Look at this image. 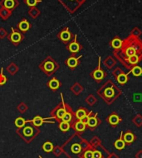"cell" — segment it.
<instances>
[{
	"mask_svg": "<svg viewBox=\"0 0 142 158\" xmlns=\"http://www.w3.org/2000/svg\"><path fill=\"white\" fill-rule=\"evenodd\" d=\"M39 68H41L46 75L51 76L57 70L58 65L52 57L49 56L43 61L41 65H39Z\"/></svg>",
	"mask_w": 142,
	"mask_h": 158,
	"instance_id": "obj_1",
	"label": "cell"
},
{
	"mask_svg": "<svg viewBox=\"0 0 142 158\" xmlns=\"http://www.w3.org/2000/svg\"><path fill=\"white\" fill-rule=\"evenodd\" d=\"M13 31H12V33L9 35V37H8V39L10 40V41L12 43H14L15 46H17L19 42H21L23 41V36L22 35V33L20 31H16L15 29H12Z\"/></svg>",
	"mask_w": 142,
	"mask_h": 158,
	"instance_id": "obj_2",
	"label": "cell"
},
{
	"mask_svg": "<svg viewBox=\"0 0 142 158\" xmlns=\"http://www.w3.org/2000/svg\"><path fill=\"white\" fill-rule=\"evenodd\" d=\"M66 112V107L65 106L60 107V105H59L58 108H57L54 111H52V115H54V117H56L57 118H58L60 120H62L63 115L65 114Z\"/></svg>",
	"mask_w": 142,
	"mask_h": 158,
	"instance_id": "obj_3",
	"label": "cell"
},
{
	"mask_svg": "<svg viewBox=\"0 0 142 158\" xmlns=\"http://www.w3.org/2000/svg\"><path fill=\"white\" fill-rule=\"evenodd\" d=\"M59 37L63 42H68L72 38V34L68 30V28H65L64 30L61 31L59 34Z\"/></svg>",
	"mask_w": 142,
	"mask_h": 158,
	"instance_id": "obj_4",
	"label": "cell"
},
{
	"mask_svg": "<svg viewBox=\"0 0 142 158\" xmlns=\"http://www.w3.org/2000/svg\"><path fill=\"white\" fill-rule=\"evenodd\" d=\"M48 85L49 88L52 89V90H57L61 86V83L59 82V80L57 78H52L48 83Z\"/></svg>",
	"mask_w": 142,
	"mask_h": 158,
	"instance_id": "obj_5",
	"label": "cell"
},
{
	"mask_svg": "<svg viewBox=\"0 0 142 158\" xmlns=\"http://www.w3.org/2000/svg\"><path fill=\"white\" fill-rule=\"evenodd\" d=\"M76 36L75 37V40L73 42H72L71 44L68 46V49H69V51L72 53H76V52H78L80 51V48H81V46H80V45L76 42Z\"/></svg>",
	"mask_w": 142,
	"mask_h": 158,
	"instance_id": "obj_6",
	"label": "cell"
},
{
	"mask_svg": "<svg viewBox=\"0 0 142 158\" xmlns=\"http://www.w3.org/2000/svg\"><path fill=\"white\" fill-rule=\"evenodd\" d=\"M79 58L80 57L76 58V57H73V56H72V57H70V58L66 61V64L69 66L70 68L73 69V68H75L76 65H78V60H79Z\"/></svg>",
	"mask_w": 142,
	"mask_h": 158,
	"instance_id": "obj_7",
	"label": "cell"
},
{
	"mask_svg": "<svg viewBox=\"0 0 142 158\" xmlns=\"http://www.w3.org/2000/svg\"><path fill=\"white\" fill-rule=\"evenodd\" d=\"M17 27H18V28L20 29V31H27L28 29L30 28V24H29V22H28V21L23 19L22 22H20V23L18 24Z\"/></svg>",
	"mask_w": 142,
	"mask_h": 158,
	"instance_id": "obj_8",
	"label": "cell"
},
{
	"mask_svg": "<svg viewBox=\"0 0 142 158\" xmlns=\"http://www.w3.org/2000/svg\"><path fill=\"white\" fill-rule=\"evenodd\" d=\"M46 118H42V117H40V116H36V117L31 121L32 123L33 124L34 126H37V127H39V126H41L43 123H45V122H48L47 120H45Z\"/></svg>",
	"mask_w": 142,
	"mask_h": 158,
	"instance_id": "obj_9",
	"label": "cell"
},
{
	"mask_svg": "<svg viewBox=\"0 0 142 158\" xmlns=\"http://www.w3.org/2000/svg\"><path fill=\"white\" fill-rule=\"evenodd\" d=\"M86 125H87V124H85L84 123H82V121L79 120L78 122H76V124H75L74 127H75V129H76V131H78V132H82V131L85 130Z\"/></svg>",
	"mask_w": 142,
	"mask_h": 158,
	"instance_id": "obj_10",
	"label": "cell"
},
{
	"mask_svg": "<svg viewBox=\"0 0 142 158\" xmlns=\"http://www.w3.org/2000/svg\"><path fill=\"white\" fill-rule=\"evenodd\" d=\"M59 128L63 132H66V131L69 130L70 128V124L67 123V122H64V121H62L60 124H59Z\"/></svg>",
	"mask_w": 142,
	"mask_h": 158,
	"instance_id": "obj_11",
	"label": "cell"
},
{
	"mask_svg": "<svg viewBox=\"0 0 142 158\" xmlns=\"http://www.w3.org/2000/svg\"><path fill=\"white\" fill-rule=\"evenodd\" d=\"M87 112H86V110L83 109H80L76 112V117L81 120L82 118H84L85 116H87Z\"/></svg>",
	"mask_w": 142,
	"mask_h": 158,
	"instance_id": "obj_12",
	"label": "cell"
},
{
	"mask_svg": "<svg viewBox=\"0 0 142 158\" xmlns=\"http://www.w3.org/2000/svg\"><path fill=\"white\" fill-rule=\"evenodd\" d=\"M111 46L116 49L121 48V46H122V41L119 38H115L114 40L111 41Z\"/></svg>",
	"mask_w": 142,
	"mask_h": 158,
	"instance_id": "obj_13",
	"label": "cell"
},
{
	"mask_svg": "<svg viewBox=\"0 0 142 158\" xmlns=\"http://www.w3.org/2000/svg\"><path fill=\"white\" fill-rule=\"evenodd\" d=\"M120 120H121L120 118L118 117L117 115H116V114H113V115H111V117L109 118V122L112 125H116L120 122Z\"/></svg>",
	"mask_w": 142,
	"mask_h": 158,
	"instance_id": "obj_14",
	"label": "cell"
},
{
	"mask_svg": "<svg viewBox=\"0 0 142 158\" xmlns=\"http://www.w3.org/2000/svg\"><path fill=\"white\" fill-rule=\"evenodd\" d=\"M73 119V114L71 112H68L66 111L65 114L63 115V118H62V121H64V122H67V123H70Z\"/></svg>",
	"mask_w": 142,
	"mask_h": 158,
	"instance_id": "obj_15",
	"label": "cell"
},
{
	"mask_svg": "<svg viewBox=\"0 0 142 158\" xmlns=\"http://www.w3.org/2000/svg\"><path fill=\"white\" fill-rule=\"evenodd\" d=\"M26 124V120L23 118H17V119L15 120V125L17 127H23Z\"/></svg>",
	"mask_w": 142,
	"mask_h": 158,
	"instance_id": "obj_16",
	"label": "cell"
},
{
	"mask_svg": "<svg viewBox=\"0 0 142 158\" xmlns=\"http://www.w3.org/2000/svg\"><path fill=\"white\" fill-rule=\"evenodd\" d=\"M93 76L96 79H101L104 76V73H103V71H101L100 69H98L94 71Z\"/></svg>",
	"mask_w": 142,
	"mask_h": 158,
	"instance_id": "obj_17",
	"label": "cell"
},
{
	"mask_svg": "<svg viewBox=\"0 0 142 158\" xmlns=\"http://www.w3.org/2000/svg\"><path fill=\"white\" fill-rule=\"evenodd\" d=\"M97 119L96 117H91L89 118L88 119V122H87V125L91 127H94L97 126Z\"/></svg>",
	"mask_w": 142,
	"mask_h": 158,
	"instance_id": "obj_18",
	"label": "cell"
},
{
	"mask_svg": "<svg viewBox=\"0 0 142 158\" xmlns=\"http://www.w3.org/2000/svg\"><path fill=\"white\" fill-rule=\"evenodd\" d=\"M124 141L125 142H132L134 141V135L131 133H127L125 134V136H124Z\"/></svg>",
	"mask_w": 142,
	"mask_h": 158,
	"instance_id": "obj_19",
	"label": "cell"
},
{
	"mask_svg": "<svg viewBox=\"0 0 142 158\" xmlns=\"http://www.w3.org/2000/svg\"><path fill=\"white\" fill-rule=\"evenodd\" d=\"M42 148H43V150L47 152H50V151H52V149H53V145L51 143V142H45L43 146H42Z\"/></svg>",
	"mask_w": 142,
	"mask_h": 158,
	"instance_id": "obj_20",
	"label": "cell"
},
{
	"mask_svg": "<svg viewBox=\"0 0 142 158\" xmlns=\"http://www.w3.org/2000/svg\"><path fill=\"white\" fill-rule=\"evenodd\" d=\"M131 72L135 76H140L142 74V70L140 66H135V67L131 70Z\"/></svg>",
	"mask_w": 142,
	"mask_h": 158,
	"instance_id": "obj_21",
	"label": "cell"
},
{
	"mask_svg": "<svg viewBox=\"0 0 142 158\" xmlns=\"http://www.w3.org/2000/svg\"><path fill=\"white\" fill-rule=\"evenodd\" d=\"M115 147L117 149H119V150H121V149L125 148V142L121 140V139H119V140H117L115 142Z\"/></svg>",
	"mask_w": 142,
	"mask_h": 158,
	"instance_id": "obj_22",
	"label": "cell"
},
{
	"mask_svg": "<svg viewBox=\"0 0 142 158\" xmlns=\"http://www.w3.org/2000/svg\"><path fill=\"white\" fill-rule=\"evenodd\" d=\"M127 75H125V74H121L120 76L117 77V81L120 84H125L127 81Z\"/></svg>",
	"mask_w": 142,
	"mask_h": 158,
	"instance_id": "obj_23",
	"label": "cell"
},
{
	"mask_svg": "<svg viewBox=\"0 0 142 158\" xmlns=\"http://www.w3.org/2000/svg\"><path fill=\"white\" fill-rule=\"evenodd\" d=\"M7 77L4 76L3 73V68L1 69V73H0V85H4L7 82Z\"/></svg>",
	"mask_w": 142,
	"mask_h": 158,
	"instance_id": "obj_24",
	"label": "cell"
},
{
	"mask_svg": "<svg viewBox=\"0 0 142 158\" xmlns=\"http://www.w3.org/2000/svg\"><path fill=\"white\" fill-rule=\"evenodd\" d=\"M114 95V90L112 88H107L105 90V96L106 98H111Z\"/></svg>",
	"mask_w": 142,
	"mask_h": 158,
	"instance_id": "obj_25",
	"label": "cell"
},
{
	"mask_svg": "<svg viewBox=\"0 0 142 158\" xmlns=\"http://www.w3.org/2000/svg\"><path fill=\"white\" fill-rule=\"evenodd\" d=\"M4 6L7 8H13L14 7V0H5Z\"/></svg>",
	"mask_w": 142,
	"mask_h": 158,
	"instance_id": "obj_26",
	"label": "cell"
},
{
	"mask_svg": "<svg viewBox=\"0 0 142 158\" xmlns=\"http://www.w3.org/2000/svg\"><path fill=\"white\" fill-rule=\"evenodd\" d=\"M125 54L127 56H132V55H135V50L133 47H129V48L126 49V51H125Z\"/></svg>",
	"mask_w": 142,
	"mask_h": 158,
	"instance_id": "obj_27",
	"label": "cell"
},
{
	"mask_svg": "<svg viewBox=\"0 0 142 158\" xmlns=\"http://www.w3.org/2000/svg\"><path fill=\"white\" fill-rule=\"evenodd\" d=\"M138 59H139L138 56L136 55H132V56H130L128 59V61L131 64L135 65V64H136V63L138 62Z\"/></svg>",
	"mask_w": 142,
	"mask_h": 158,
	"instance_id": "obj_28",
	"label": "cell"
},
{
	"mask_svg": "<svg viewBox=\"0 0 142 158\" xmlns=\"http://www.w3.org/2000/svg\"><path fill=\"white\" fill-rule=\"evenodd\" d=\"M38 2H40V0H26V4H28L30 7H33Z\"/></svg>",
	"mask_w": 142,
	"mask_h": 158,
	"instance_id": "obj_29",
	"label": "cell"
},
{
	"mask_svg": "<svg viewBox=\"0 0 142 158\" xmlns=\"http://www.w3.org/2000/svg\"><path fill=\"white\" fill-rule=\"evenodd\" d=\"M32 132H33V130H32V128L31 127H27L23 129V133L27 136H31L32 134Z\"/></svg>",
	"mask_w": 142,
	"mask_h": 158,
	"instance_id": "obj_30",
	"label": "cell"
},
{
	"mask_svg": "<svg viewBox=\"0 0 142 158\" xmlns=\"http://www.w3.org/2000/svg\"><path fill=\"white\" fill-rule=\"evenodd\" d=\"M72 150H73V152H75V153H79L80 151H81V147H80L78 144L73 145V148H72Z\"/></svg>",
	"mask_w": 142,
	"mask_h": 158,
	"instance_id": "obj_31",
	"label": "cell"
},
{
	"mask_svg": "<svg viewBox=\"0 0 142 158\" xmlns=\"http://www.w3.org/2000/svg\"><path fill=\"white\" fill-rule=\"evenodd\" d=\"M84 157L85 158H93V151H87L84 154Z\"/></svg>",
	"mask_w": 142,
	"mask_h": 158,
	"instance_id": "obj_32",
	"label": "cell"
},
{
	"mask_svg": "<svg viewBox=\"0 0 142 158\" xmlns=\"http://www.w3.org/2000/svg\"><path fill=\"white\" fill-rule=\"evenodd\" d=\"M93 158H101V153L99 151H93Z\"/></svg>",
	"mask_w": 142,
	"mask_h": 158,
	"instance_id": "obj_33",
	"label": "cell"
},
{
	"mask_svg": "<svg viewBox=\"0 0 142 158\" xmlns=\"http://www.w3.org/2000/svg\"><path fill=\"white\" fill-rule=\"evenodd\" d=\"M89 116L88 115H87V116H85L84 118H82V119H81V121L82 122V123H84L85 124H87V122H88V119H89Z\"/></svg>",
	"mask_w": 142,
	"mask_h": 158,
	"instance_id": "obj_34",
	"label": "cell"
}]
</instances>
